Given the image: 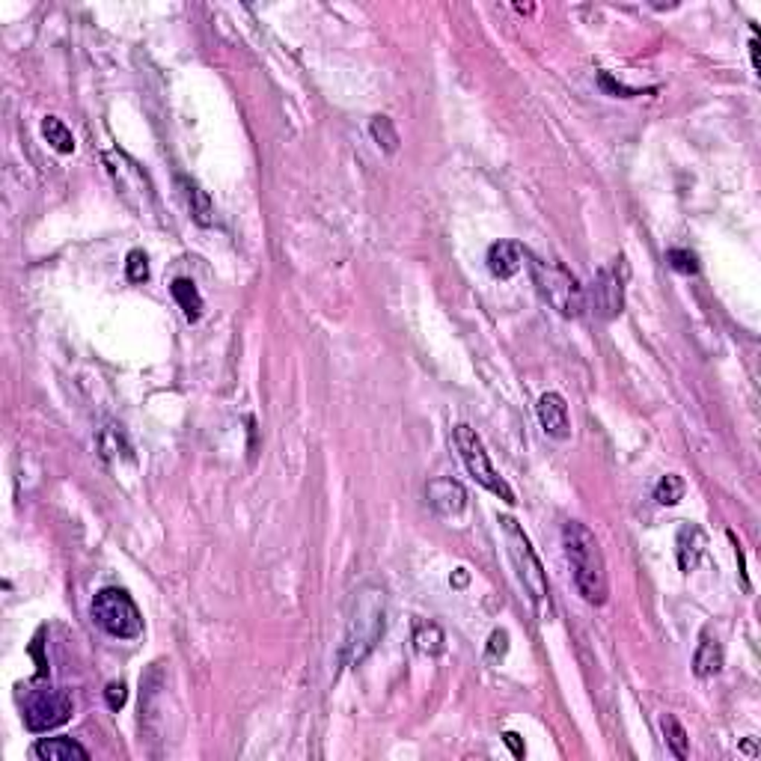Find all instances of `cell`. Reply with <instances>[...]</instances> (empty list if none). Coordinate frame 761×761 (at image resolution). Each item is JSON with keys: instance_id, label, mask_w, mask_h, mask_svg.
<instances>
[{"instance_id": "1", "label": "cell", "mask_w": 761, "mask_h": 761, "mask_svg": "<svg viewBox=\"0 0 761 761\" xmlns=\"http://www.w3.org/2000/svg\"><path fill=\"white\" fill-rule=\"evenodd\" d=\"M387 631V598L381 586H360L351 595L348 618H345V639H342V664L360 666L378 648Z\"/></svg>"}, {"instance_id": "2", "label": "cell", "mask_w": 761, "mask_h": 761, "mask_svg": "<svg viewBox=\"0 0 761 761\" xmlns=\"http://www.w3.org/2000/svg\"><path fill=\"white\" fill-rule=\"evenodd\" d=\"M562 547L568 565H571L574 586L583 601L592 607L607 604V598H610V577H607V560L595 533L580 521H565Z\"/></svg>"}, {"instance_id": "3", "label": "cell", "mask_w": 761, "mask_h": 761, "mask_svg": "<svg viewBox=\"0 0 761 761\" xmlns=\"http://www.w3.org/2000/svg\"><path fill=\"white\" fill-rule=\"evenodd\" d=\"M500 526H503L506 547H509V556L515 562L517 580L524 583V589H526V595H530L535 610H539L542 616H547L551 613V583H547V571L539 560V553H535V547L530 544V535H526L524 526L509 515L500 517Z\"/></svg>"}, {"instance_id": "4", "label": "cell", "mask_w": 761, "mask_h": 761, "mask_svg": "<svg viewBox=\"0 0 761 761\" xmlns=\"http://www.w3.org/2000/svg\"><path fill=\"white\" fill-rule=\"evenodd\" d=\"M524 259H526V268H530V277L535 283V289H539V295L551 303L560 316L580 319L586 310V295H583L580 283H577L565 268L533 256L530 250H524Z\"/></svg>"}, {"instance_id": "5", "label": "cell", "mask_w": 761, "mask_h": 761, "mask_svg": "<svg viewBox=\"0 0 761 761\" xmlns=\"http://www.w3.org/2000/svg\"><path fill=\"white\" fill-rule=\"evenodd\" d=\"M452 441H455V450H459L464 467H467V473H470L485 491H491L494 497H500V500L509 503V506L517 503L512 485L494 470V464L488 459V450H485V443H482L479 434H476V429H470V425H464V422L455 425Z\"/></svg>"}, {"instance_id": "6", "label": "cell", "mask_w": 761, "mask_h": 761, "mask_svg": "<svg viewBox=\"0 0 761 761\" xmlns=\"http://www.w3.org/2000/svg\"><path fill=\"white\" fill-rule=\"evenodd\" d=\"M89 616H93V622L101 631L116 639H135L144 634V616H140L137 604L131 601V595L125 589H116V586L101 589L93 598Z\"/></svg>"}, {"instance_id": "7", "label": "cell", "mask_w": 761, "mask_h": 761, "mask_svg": "<svg viewBox=\"0 0 761 761\" xmlns=\"http://www.w3.org/2000/svg\"><path fill=\"white\" fill-rule=\"evenodd\" d=\"M69 717H72V699H69L66 690L57 687L33 690L24 702V726L33 735H45L51 729H60L63 723H69Z\"/></svg>"}, {"instance_id": "8", "label": "cell", "mask_w": 761, "mask_h": 761, "mask_svg": "<svg viewBox=\"0 0 761 761\" xmlns=\"http://www.w3.org/2000/svg\"><path fill=\"white\" fill-rule=\"evenodd\" d=\"M425 497H429V506L441 517H459L467 509V491L461 482L450 479V476H441V479H432L429 488H425Z\"/></svg>"}, {"instance_id": "9", "label": "cell", "mask_w": 761, "mask_h": 761, "mask_svg": "<svg viewBox=\"0 0 761 761\" xmlns=\"http://www.w3.org/2000/svg\"><path fill=\"white\" fill-rule=\"evenodd\" d=\"M592 303L601 319H616L625 307V289L622 280L613 268H604L592 283Z\"/></svg>"}, {"instance_id": "10", "label": "cell", "mask_w": 761, "mask_h": 761, "mask_svg": "<svg viewBox=\"0 0 761 761\" xmlns=\"http://www.w3.org/2000/svg\"><path fill=\"white\" fill-rule=\"evenodd\" d=\"M535 413H539V422L547 438L553 441H565L571 434V420H568V404L560 393H544L539 404H535Z\"/></svg>"}, {"instance_id": "11", "label": "cell", "mask_w": 761, "mask_h": 761, "mask_svg": "<svg viewBox=\"0 0 761 761\" xmlns=\"http://www.w3.org/2000/svg\"><path fill=\"white\" fill-rule=\"evenodd\" d=\"M524 265V250L515 241H497L488 247V271L497 280H509L515 277Z\"/></svg>"}, {"instance_id": "12", "label": "cell", "mask_w": 761, "mask_h": 761, "mask_svg": "<svg viewBox=\"0 0 761 761\" xmlns=\"http://www.w3.org/2000/svg\"><path fill=\"white\" fill-rule=\"evenodd\" d=\"M33 756L42 761H87L89 753L72 738H42L36 740Z\"/></svg>"}, {"instance_id": "13", "label": "cell", "mask_w": 761, "mask_h": 761, "mask_svg": "<svg viewBox=\"0 0 761 761\" xmlns=\"http://www.w3.org/2000/svg\"><path fill=\"white\" fill-rule=\"evenodd\" d=\"M719 669H723V645H719L717 636L705 631L702 639H699L696 654H693V673L699 678H711L719 673Z\"/></svg>"}, {"instance_id": "14", "label": "cell", "mask_w": 761, "mask_h": 761, "mask_svg": "<svg viewBox=\"0 0 761 761\" xmlns=\"http://www.w3.org/2000/svg\"><path fill=\"white\" fill-rule=\"evenodd\" d=\"M179 188H181V197H185L188 209H190V218H194L200 227H209V223L215 220V202H211V197L197 185L194 179H179Z\"/></svg>"}, {"instance_id": "15", "label": "cell", "mask_w": 761, "mask_h": 761, "mask_svg": "<svg viewBox=\"0 0 761 761\" xmlns=\"http://www.w3.org/2000/svg\"><path fill=\"white\" fill-rule=\"evenodd\" d=\"M705 547L708 539L699 526H682V533H678V565H682V571H693Z\"/></svg>"}, {"instance_id": "16", "label": "cell", "mask_w": 761, "mask_h": 761, "mask_svg": "<svg viewBox=\"0 0 761 761\" xmlns=\"http://www.w3.org/2000/svg\"><path fill=\"white\" fill-rule=\"evenodd\" d=\"M172 298H176V303L181 307V312H185V319L188 321H200L202 319V295H200V289L194 286V280H188V277H179V280H172Z\"/></svg>"}, {"instance_id": "17", "label": "cell", "mask_w": 761, "mask_h": 761, "mask_svg": "<svg viewBox=\"0 0 761 761\" xmlns=\"http://www.w3.org/2000/svg\"><path fill=\"white\" fill-rule=\"evenodd\" d=\"M42 137L51 144V149L60 152V155H72V152H75V137H72V131L66 128L63 119L45 116L42 119Z\"/></svg>"}, {"instance_id": "18", "label": "cell", "mask_w": 761, "mask_h": 761, "mask_svg": "<svg viewBox=\"0 0 761 761\" xmlns=\"http://www.w3.org/2000/svg\"><path fill=\"white\" fill-rule=\"evenodd\" d=\"M413 643H417V652L425 654V657H438L443 652V645H446V639H443V631L438 625H432V622H420L417 625V634H413Z\"/></svg>"}, {"instance_id": "19", "label": "cell", "mask_w": 761, "mask_h": 761, "mask_svg": "<svg viewBox=\"0 0 761 761\" xmlns=\"http://www.w3.org/2000/svg\"><path fill=\"white\" fill-rule=\"evenodd\" d=\"M684 491H687V485H684L682 476L669 473V476H664V479L654 485V500L661 503V506H678V503L684 500Z\"/></svg>"}, {"instance_id": "20", "label": "cell", "mask_w": 761, "mask_h": 761, "mask_svg": "<svg viewBox=\"0 0 761 761\" xmlns=\"http://www.w3.org/2000/svg\"><path fill=\"white\" fill-rule=\"evenodd\" d=\"M369 131H372L375 144H378L384 152H390V155H393V152L399 149V131H395L390 116H372Z\"/></svg>"}, {"instance_id": "21", "label": "cell", "mask_w": 761, "mask_h": 761, "mask_svg": "<svg viewBox=\"0 0 761 761\" xmlns=\"http://www.w3.org/2000/svg\"><path fill=\"white\" fill-rule=\"evenodd\" d=\"M661 729H664V735H666V744L669 749H673V756L675 758H687V732H684V726L678 723V719L673 714H666L661 717Z\"/></svg>"}, {"instance_id": "22", "label": "cell", "mask_w": 761, "mask_h": 761, "mask_svg": "<svg viewBox=\"0 0 761 761\" xmlns=\"http://www.w3.org/2000/svg\"><path fill=\"white\" fill-rule=\"evenodd\" d=\"M125 277L131 283H146L149 280V259L144 250H131L125 259Z\"/></svg>"}, {"instance_id": "23", "label": "cell", "mask_w": 761, "mask_h": 761, "mask_svg": "<svg viewBox=\"0 0 761 761\" xmlns=\"http://www.w3.org/2000/svg\"><path fill=\"white\" fill-rule=\"evenodd\" d=\"M666 262L673 265L678 274H696L699 271V259H696V253H690V250H682V247H673L666 253Z\"/></svg>"}, {"instance_id": "24", "label": "cell", "mask_w": 761, "mask_h": 761, "mask_svg": "<svg viewBox=\"0 0 761 761\" xmlns=\"http://www.w3.org/2000/svg\"><path fill=\"white\" fill-rule=\"evenodd\" d=\"M509 652V634L506 631H494L488 639V661H500Z\"/></svg>"}, {"instance_id": "25", "label": "cell", "mask_w": 761, "mask_h": 761, "mask_svg": "<svg viewBox=\"0 0 761 761\" xmlns=\"http://www.w3.org/2000/svg\"><path fill=\"white\" fill-rule=\"evenodd\" d=\"M105 699H107V708L110 711H119V708L125 705V699H128V690L123 682H114V684H107L105 690Z\"/></svg>"}, {"instance_id": "26", "label": "cell", "mask_w": 761, "mask_h": 761, "mask_svg": "<svg viewBox=\"0 0 761 761\" xmlns=\"http://www.w3.org/2000/svg\"><path fill=\"white\" fill-rule=\"evenodd\" d=\"M598 80H601V87H604V89H610V93H616V96H622V98H631V96H639V93H634V89H625L622 84H616V80H613L610 75H607V72H601V78H598Z\"/></svg>"}, {"instance_id": "27", "label": "cell", "mask_w": 761, "mask_h": 761, "mask_svg": "<svg viewBox=\"0 0 761 761\" xmlns=\"http://www.w3.org/2000/svg\"><path fill=\"white\" fill-rule=\"evenodd\" d=\"M503 744L512 749V756H515V758H524V753H526V749H524V740H521V735H515V732H506V735H503Z\"/></svg>"}, {"instance_id": "28", "label": "cell", "mask_w": 761, "mask_h": 761, "mask_svg": "<svg viewBox=\"0 0 761 761\" xmlns=\"http://www.w3.org/2000/svg\"><path fill=\"white\" fill-rule=\"evenodd\" d=\"M749 54H753V66L758 69V45L756 42H749Z\"/></svg>"}, {"instance_id": "29", "label": "cell", "mask_w": 761, "mask_h": 761, "mask_svg": "<svg viewBox=\"0 0 761 761\" xmlns=\"http://www.w3.org/2000/svg\"><path fill=\"white\" fill-rule=\"evenodd\" d=\"M467 583V574H464V568H459V577H455V586H464Z\"/></svg>"}]
</instances>
